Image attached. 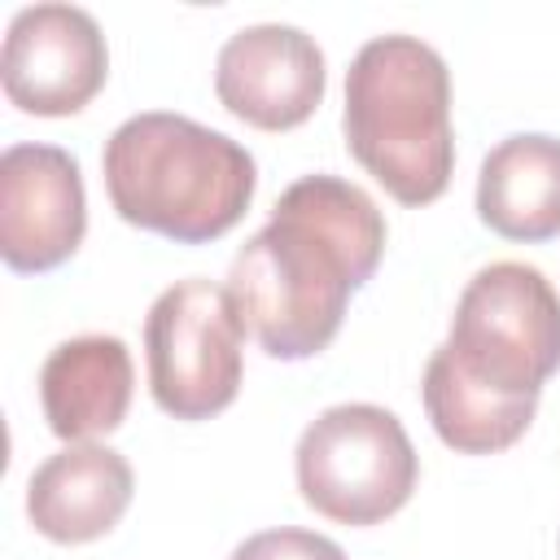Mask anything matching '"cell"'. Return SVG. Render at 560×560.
<instances>
[{"mask_svg": "<svg viewBox=\"0 0 560 560\" xmlns=\"http://www.w3.org/2000/svg\"><path fill=\"white\" fill-rule=\"evenodd\" d=\"M385 254L381 206L341 175L293 179L267 223L236 249L228 293L245 332L284 363L332 346L346 302L376 276Z\"/></svg>", "mask_w": 560, "mask_h": 560, "instance_id": "cell-1", "label": "cell"}, {"mask_svg": "<svg viewBox=\"0 0 560 560\" xmlns=\"http://www.w3.org/2000/svg\"><path fill=\"white\" fill-rule=\"evenodd\" d=\"M136 389L131 350L114 332H83L48 350L39 368L44 420L61 442H92L127 420Z\"/></svg>", "mask_w": 560, "mask_h": 560, "instance_id": "cell-11", "label": "cell"}, {"mask_svg": "<svg viewBox=\"0 0 560 560\" xmlns=\"http://www.w3.org/2000/svg\"><path fill=\"white\" fill-rule=\"evenodd\" d=\"M245 324L228 284L206 276L175 280L144 315L149 394L175 420H210L236 402Z\"/></svg>", "mask_w": 560, "mask_h": 560, "instance_id": "cell-6", "label": "cell"}, {"mask_svg": "<svg viewBox=\"0 0 560 560\" xmlns=\"http://www.w3.org/2000/svg\"><path fill=\"white\" fill-rule=\"evenodd\" d=\"M228 560H346V551L315 529L280 525V529H258L249 534Z\"/></svg>", "mask_w": 560, "mask_h": 560, "instance_id": "cell-13", "label": "cell"}, {"mask_svg": "<svg viewBox=\"0 0 560 560\" xmlns=\"http://www.w3.org/2000/svg\"><path fill=\"white\" fill-rule=\"evenodd\" d=\"M341 131L354 162L402 206H429L455 171L451 70L420 35H372L346 70Z\"/></svg>", "mask_w": 560, "mask_h": 560, "instance_id": "cell-4", "label": "cell"}, {"mask_svg": "<svg viewBox=\"0 0 560 560\" xmlns=\"http://www.w3.org/2000/svg\"><path fill=\"white\" fill-rule=\"evenodd\" d=\"M88 232V192L74 153L9 144L0 158V258L13 271L61 267Z\"/></svg>", "mask_w": 560, "mask_h": 560, "instance_id": "cell-9", "label": "cell"}, {"mask_svg": "<svg viewBox=\"0 0 560 560\" xmlns=\"http://www.w3.org/2000/svg\"><path fill=\"white\" fill-rule=\"evenodd\" d=\"M109 79V48L96 18L79 4L44 0L13 13L0 52L9 105L39 118L79 114Z\"/></svg>", "mask_w": 560, "mask_h": 560, "instance_id": "cell-7", "label": "cell"}, {"mask_svg": "<svg viewBox=\"0 0 560 560\" xmlns=\"http://www.w3.org/2000/svg\"><path fill=\"white\" fill-rule=\"evenodd\" d=\"M131 494L136 472L122 451L101 442H70L31 472L26 516L48 542H96L122 521Z\"/></svg>", "mask_w": 560, "mask_h": 560, "instance_id": "cell-10", "label": "cell"}, {"mask_svg": "<svg viewBox=\"0 0 560 560\" xmlns=\"http://www.w3.org/2000/svg\"><path fill=\"white\" fill-rule=\"evenodd\" d=\"M328 88L324 48L289 22H254L223 39L214 57V96L258 131L302 127Z\"/></svg>", "mask_w": 560, "mask_h": 560, "instance_id": "cell-8", "label": "cell"}, {"mask_svg": "<svg viewBox=\"0 0 560 560\" xmlns=\"http://www.w3.org/2000/svg\"><path fill=\"white\" fill-rule=\"evenodd\" d=\"M560 368V293L516 258L481 267L424 363V411L459 455H494L525 438L538 394Z\"/></svg>", "mask_w": 560, "mask_h": 560, "instance_id": "cell-2", "label": "cell"}, {"mask_svg": "<svg viewBox=\"0 0 560 560\" xmlns=\"http://www.w3.org/2000/svg\"><path fill=\"white\" fill-rule=\"evenodd\" d=\"M293 472L302 503L337 525H376L394 516L420 477L402 420L376 402L324 407L298 438Z\"/></svg>", "mask_w": 560, "mask_h": 560, "instance_id": "cell-5", "label": "cell"}, {"mask_svg": "<svg viewBox=\"0 0 560 560\" xmlns=\"http://www.w3.org/2000/svg\"><path fill=\"white\" fill-rule=\"evenodd\" d=\"M477 219L503 241H547L560 232V136L516 131L477 171Z\"/></svg>", "mask_w": 560, "mask_h": 560, "instance_id": "cell-12", "label": "cell"}, {"mask_svg": "<svg viewBox=\"0 0 560 560\" xmlns=\"http://www.w3.org/2000/svg\"><path fill=\"white\" fill-rule=\"evenodd\" d=\"M101 171L122 223L179 245L232 232L258 188V162L241 140L171 109L122 118L105 140Z\"/></svg>", "mask_w": 560, "mask_h": 560, "instance_id": "cell-3", "label": "cell"}]
</instances>
